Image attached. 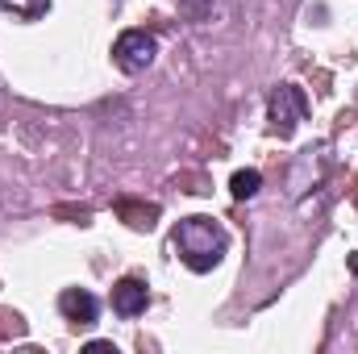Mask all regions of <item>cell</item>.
<instances>
[{
  "label": "cell",
  "instance_id": "7a4b0ae2",
  "mask_svg": "<svg viewBox=\"0 0 358 354\" xmlns=\"http://www.w3.org/2000/svg\"><path fill=\"white\" fill-rule=\"evenodd\" d=\"M155 55H159V38H155L150 29H125V34L113 42V63H117V71H125V76L146 71V67L155 63Z\"/></svg>",
  "mask_w": 358,
  "mask_h": 354
},
{
  "label": "cell",
  "instance_id": "6da1fadb",
  "mask_svg": "<svg viewBox=\"0 0 358 354\" xmlns=\"http://www.w3.org/2000/svg\"><path fill=\"white\" fill-rule=\"evenodd\" d=\"M225 246H229V238H225V229L213 217H187V221H179L176 250L192 271H213V267L221 263Z\"/></svg>",
  "mask_w": 358,
  "mask_h": 354
},
{
  "label": "cell",
  "instance_id": "5b68a950",
  "mask_svg": "<svg viewBox=\"0 0 358 354\" xmlns=\"http://www.w3.org/2000/svg\"><path fill=\"white\" fill-rule=\"evenodd\" d=\"M59 313H63L71 325H92V321L100 317V304H96V296L84 292V288H67V292L59 296Z\"/></svg>",
  "mask_w": 358,
  "mask_h": 354
},
{
  "label": "cell",
  "instance_id": "277c9868",
  "mask_svg": "<svg viewBox=\"0 0 358 354\" xmlns=\"http://www.w3.org/2000/svg\"><path fill=\"white\" fill-rule=\"evenodd\" d=\"M146 304H150V288H146L138 275H125V279L113 288V309H117L121 317H138V313H146Z\"/></svg>",
  "mask_w": 358,
  "mask_h": 354
},
{
  "label": "cell",
  "instance_id": "3957f363",
  "mask_svg": "<svg viewBox=\"0 0 358 354\" xmlns=\"http://www.w3.org/2000/svg\"><path fill=\"white\" fill-rule=\"evenodd\" d=\"M304 113H308V100H304V92H300V88L279 84V88L271 92L267 121H271V129H275L279 138H292V134H296V125L304 121Z\"/></svg>",
  "mask_w": 358,
  "mask_h": 354
},
{
  "label": "cell",
  "instance_id": "52a82bcc",
  "mask_svg": "<svg viewBox=\"0 0 358 354\" xmlns=\"http://www.w3.org/2000/svg\"><path fill=\"white\" fill-rule=\"evenodd\" d=\"M179 13H183L187 21H204V17L213 13V0H179Z\"/></svg>",
  "mask_w": 358,
  "mask_h": 354
},
{
  "label": "cell",
  "instance_id": "8992f818",
  "mask_svg": "<svg viewBox=\"0 0 358 354\" xmlns=\"http://www.w3.org/2000/svg\"><path fill=\"white\" fill-rule=\"evenodd\" d=\"M229 187H234V196H238V200H250V196L263 187V176H259V171H238Z\"/></svg>",
  "mask_w": 358,
  "mask_h": 354
}]
</instances>
